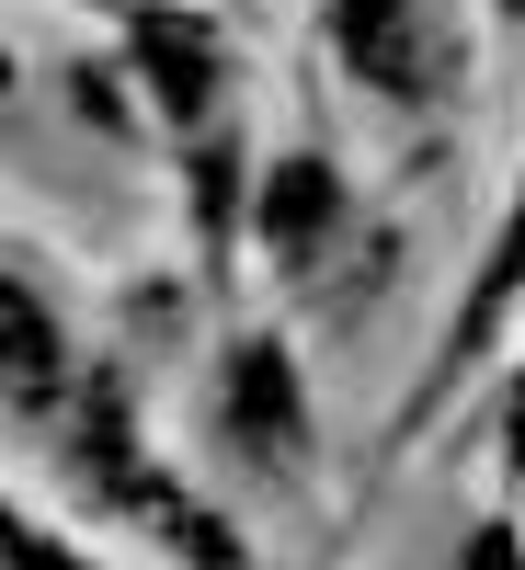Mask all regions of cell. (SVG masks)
<instances>
[{"mask_svg": "<svg viewBox=\"0 0 525 570\" xmlns=\"http://www.w3.org/2000/svg\"><path fill=\"white\" fill-rule=\"evenodd\" d=\"M331 46H343V69L377 91V104H446L457 80V12L446 0H331Z\"/></svg>", "mask_w": 525, "mask_h": 570, "instance_id": "obj_1", "label": "cell"}, {"mask_svg": "<svg viewBox=\"0 0 525 570\" xmlns=\"http://www.w3.org/2000/svg\"><path fill=\"white\" fill-rule=\"evenodd\" d=\"M217 445L229 468H252V480H309V389L298 365H285V343H263V331H241V343L217 354Z\"/></svg>", "mask_w": 525, "mask_h": 570, "instance_id": "obj_2", "label": "cell"}, {"mask_svg": "<svg viewBox=\"0 0 525 570\" xmlns=\"http://www.w3.org/2000/svg\"><path fill=\"white\" fill-rule=\"evenodd\" d=\"M126 46H137V80L161 91V115L217 137V115H229V46H217V23L206 12H172V0H137Z\"/></svg>", "mask_w": 525, "mask_h": 570, "instance_id": "obj_3", "label": "cell"}, {"mask_svg": "<svg viewBox=\"0 0 525 570\" xmlns=\"http://www.w3.org/2000/svg\"><path fill=\"white\" fill-rule=\"evenodd\" d=\"M263 240H274V274H320L331 263V240H343V171L331 160H274V183H263Z\"/></svg>", "mask_w": 525, "mask_h": 570, "instance_id": "obj_4", "label": "cell"}, {"mask_svg": "<svg viewBox=\"0 0 525 570\" xmlns=\"http://www.w3.org/2000/svg\"><path fill=\"white\" fill-rule=\"evenodd\" d=\"M514 308H525V183H514V217H503V240H492V274L468 285V308H457V354H480Z\"/></svg>", "mask_w": 525, "mask_h": 570, "instance_id": "obj_5", "label": "cell"}, {"mask_svg": "<svg viewBox=\"0 0 525 570\" xmlns=\"http://www.w3.org/2000/svg\"><path fill=\"white\" fill-rule=\"evenodd\" d=\"M446 570H525V537H514V525H468V548H457Z\"/></svg>", "mask_w": 525, "mask_h": 570, "instance_id": "obj_6", "label": "cell"}, {"mask_svg": "<svg viewBox=\"0 0 525 570\" xmlns=\"http://www.w3.org/2000/svg\"><path fill=\"white\" fill-rule=\"evenodd\" d=\"M12 570H80V559L58 548V525H12Z\"/></svg>", "mask_w": 525, "mask_h": 570, "instance_id": "obj_7", "label": "cell"}, {"mask_svg": "<svg viewBox=\"0 0 525 570\" xmlns=\"http://www.w3.org/2000/svg\"><path fill=\"white\" fill-rule=\"evenodd\" d=\"M492 12H503V23H525V0H492Z\"/></svg>", "mask_w": 525, "mask_h": 570, "instance_id": "obj_8", "label": "cell"}]
</instances>
